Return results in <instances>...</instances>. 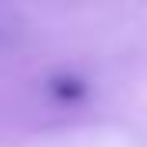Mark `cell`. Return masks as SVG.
Listing matches in <instances>:
<instances>
[{
    "label": "cell",
    "instance_id": "1",
    "mask_svg": "<svg viewBox=\"0 0 147 147\" xmlns=\"http://www.w3.org/2000/svg\"><path fill=\"white\" fill-rule=\"evenodd\" d=\"M54 87H57V94H60V97H80V94H84V87H80L77 80H57Z\"/></svg>",
    "mask_w": 147,
    "mask_h": 147
}]
</instances>
